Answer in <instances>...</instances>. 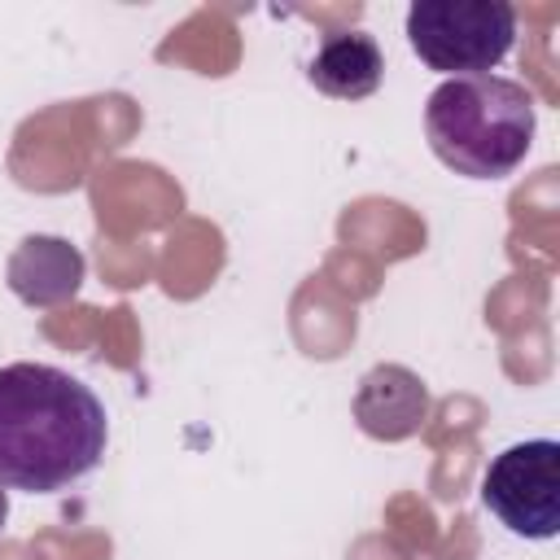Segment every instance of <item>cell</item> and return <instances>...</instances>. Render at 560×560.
Wrapping results in <instances>:
<instances>
[{"label": "cell", "mask_w": 560, "mask_h": 560, "mask_svg": "<svg viewBox=\"0 0 560 560\" xmlns=\"http://www.w3.org/2000/svg\"><path fill=\"white\" fill-rule=\"evenodd\" d=\"M101 398L52 363L0 368V486L57 494L105 455Z\"/></svg>", "instance_id": "obj_1"}, {"label": "cell", "mask_w": 560, "mask_h": 560, "mask_svg": "<svg viewBox=\"0 0 560 560\" xmlns=\"http://www.w3.org/2000/svg\"><path fill=\"white\" fill-rule=\"evenodd\" d=\"M538 109L525 83L503 74H468L433 88L424 105V136L442 166L464 179L512 175L534 144Z\"/></svg>", "instance_id": "obj_2"}, {"label": "cell", "mask_w": 560, "mask_h": 560, "mask_svg": "<svg viewBox=\"0 0 560 560\" xmlns=\"http://www.w3.org/2000/svg\"><path fill=\"white\" fill-rule=\"evenodd\" d=\"M516 39V9L508 0H416L407 9L411 52L451 79L490 74Z\"/></svg>", "instance_id": "obj_3"}, {"label": "cell", "mask_w": 560, "mask_h": 560, "mask_svg": "<svg viewBox=\"0 0 560 560\" xmlns=\"http://www.w3.org/2000/svg\"><path fill=\"white\" fill-rule=\"evenodd\" d=\"M481 503L516 538H556L560 529V442L529 438L499 451L481 477Z\"/></svg>", "instance_id": "obj_4"}, {"label": "cell", "mask_w": 560, "mask_h": 560, "mask_svg": "<svg viewBox=\"0 0 560 560\" xmlns=\"http://www.w3.org/2000/svg\"><path fill=\"white\" fill-rule=\"evenodd\" d=\"M429 389L402 363H376L354 389V420L376 442H407L429 420Z\"/></svg>", "instance_id": "obj_5"}, {"label": "cell", "mask_w": 560, "mask_h": 560, "mask_svg": "<svg viewBox=\"0 0 560 560\" xmlns=\"http://www.w3.org/2000/svg\"><path fill=\"white\" fill-rule=\"evenodd\" d=\"M4 276L26 306H61L83 284V254L66 236H26L9 254Z\"/></svg>", "instance_id": "obj_6"}, {"label": "cell", "mask_w": 560, "mask_h": 560, "mask_svg": "<svg viewBox=\"0 0 560 560\" xmlns=\"http://www.w3.org/2000/svg\"><path fill=\"white\" fill-rule=\"evenodd\" d=\"M306 79L332 101H363L385 79V52L368 31H337L315 48Z\"/></svg>", "instance_id": "obj_7"}, {"label": "cell", "mask_w": 560, "mask_h": 560, "mask_svg": "<svg viewBox=\"0 0 560 560\" xmlns=\"http://www.w3.org/2000/svg\"><path fill=\"white\" fill-rule=\"evenodd\" d=\"M4 521H9V494H4V486H0V534H4Z\"/></svg>", "instance_id": "obj_8"}]
</instances>
